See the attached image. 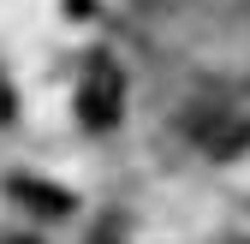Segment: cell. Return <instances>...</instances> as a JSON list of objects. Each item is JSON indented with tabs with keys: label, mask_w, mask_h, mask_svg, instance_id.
I'll list each match as a JSON object with an SVG mask.
<instances>
[{
	"label": "cell",
	"mask_w": 250,
	"mask_h": 244,
	"mask_svg": "<svg viewBox=\"0 0 250 244\" xmlns=\"http://www.w3.org/2000/svg\"><path fill=\"white\" fill-rule=\"evenodd\" d=\"M125 107V78L113 60H89V72H83V89H78V113H83V125L89 131H107L113 119Z\"/></svg>",
	"instance_id": "cell-1"
},
{
	"label": "cell",
	"mask_w": 250,
	"mask_h": 244,
	"mask_svg": "<svg viewBox=\"0 0 250 244\" xmlns=\"http://www.w3.org/2000/svg\"><path fill=\"white\" fill-rule=\"evenodd\" d=\"M0 119H6V89H0Z\"/></svg>",
	"instance_id": "cell-2"
}]
</instances>
